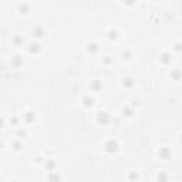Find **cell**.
Masks as SVG:
<instances>
[{"label": "cell", "mask_w": 182, "mask_h": 182, "mask_svg": "<svg viewBox=\"0 0 182 182\" xmlns=\"http://www.w3.org/2000/svg\"><path fill=\"white\" fill-rule=\"evenodd\" d=\"M29 49H30L31 53H39V50H40V44H39V43H31Z\"/></svg>", "instance_id": "3957f363"}, {"label": "cell", "mask_w": 182, "mask_h": 182, "mask_svg": "<svg viewBox=\"0 0 182 182\" xmlns=\"http://www.w3.org/2000/svg\"><path fill=\"white\" fill-rule=\"evenodd\" d=\"M23 39H21L20 36H14V39H13V43H14L16 46H19V44H21V43H23Z\"/></svg>", "instance_id": "5b68a950"}, {"label": "cell", "mask_w": 182, "mask_h": 182, "mask_svg": "<svg viewBox=\"0 0 182 182\" xmlns=\"http://www.w3.org/2000/svg\"><path fill=\"white\" fill-rule=\"evenodd\" d=\"M19 10H20L21 14H27L29 10H30V6L27 5V3H21V5L19 6Z\"/></svg>", "instance_id": "7a4b0ae2"}, {"label": "cell", "mask_w": 182, "mask_h": 182, "mask_svg": "<svg viewBox=\"0 0 182 182\" xmlns=\"http://www.w3.org/2000/svg\"><path fill=\"white\" fill-rule=\"evenodd\" d=\"M90 88H91L93 91H98L100 88H101V84H100L98 81H93V83L90 84Z\"/></svg>", "instance_id": "277c9868"}, {"label": "cell", "mask_w": 182, "mask_h": 182, "mask_svg": "<svg viewBox=\"0 0 182 182\" xmlns=\"http://www.w3.org/2000/svg\"><path fill=\"white\" fill-rule=\"evenodd\" d=\"M110 37H111V39H117V31H115V30H111V31H110Z\"/></svg>", "instance_id": "8992f818"}, {"label": "cell", "mask_w": 182, "mask_h": 182, "mask_svg": "<svg viewBox=\"0 0 182 182\" xmlns=\"http://www.w3.org/2000/svg\"><path fill=\"white\" fill-rule=\"evenodd\" d=\"M83 105L84 107H93L94 105V98L93 97H90V96H86V97H83Z\"/></svg>", "instance_id": "6da1fadb"}, {"label": "cell", "mask_w": 182, "mask_h": 182, "mask_svg": "<svg viewBox=\"0 0 182 182\" xmlns=\"http://www.w3.org/2000/svg\"><path fill=\"white\" fill-rule=\"evenodd\" d=\"M2 127H3V120L0 118V128H2Z\"/></svg>", "instance_id": "52a82bcc"}]
</instances>
